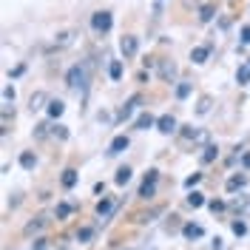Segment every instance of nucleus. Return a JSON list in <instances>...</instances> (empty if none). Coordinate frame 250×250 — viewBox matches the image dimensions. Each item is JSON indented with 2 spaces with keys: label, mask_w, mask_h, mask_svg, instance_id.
Returning a JSON list of instances; mask_svg holds the SVG:
<instances>
[{
  "label": "nucleus",
  "mask_w": 250,
  "mask_h": 250,
  "mask_svg": "<svg viewBox=\"0 0 250 250\" xmlns=\"http://www.w3.org/2000/svg\"><path fill=\"white\" fill-rule=\"evenodd\" d=\"M85 80H88V74H85V65H71L68 71H65V85L68 88H74V91H83L85 94Z\"/></svg>",
  "instance_id": "obj_1"
},
{
  "label": "nucleus",
  "mask_w": 250,
  "mask_h": 250,
  "mask_svg": "<svg viewBox=\"0 0 250 250\" xmlns=\"http://www.w3.org/2000/svg\"><path fill=\"white\" fill-rule=\"evenodd\" d=\"M111 26H114V17H111V12H94L91 15V29L97 31V34H108Z\"/></svg>",
  "instance_id": "obj_2"
},
{
  "label": "nucleus",
  "mask_w": 250,
  "mask_h": 250,
  "mask_svg": "<svg viewBox=\"0 0 250 250\" xmlns=\"http://www.w3.org/2000/svg\"><path fill=\"white\" fill-rule=\"evenodd\" d=\"M156 182H159V171L151 168V171L145 173L142 185H140V199H151V196H154V193H156Z\"/></svg>",
  "instance_id": "obj_3"
},
{
  "label": "nucleus",
  "mask_w": 250,
  "mask_h": 250,
  "mask_svg": "<svg viewBox=\"0 0 250 250\" xmlns=\"http://www.w3.org/2000/svg\"><path fill=\"white\" fill-rule=\"evenodd\" d=\"M120 51H123L125 60L137 57V51H140V37H134V34H125V37H120Z\"/></svg>",
  "instance_id": "obj_4"
},
{
  "label": "nucleus",
  "mask_w": 250,
  "mask_h": 250,
  "mask_svg": "<svg viewBox=\"0 0 250 250\" xmlns=\"http://www.w3.org/2000/svg\"><path fill=\"white\" fill-rule=\"evenodd\" d=\"M140 103H142V97H140V94H134V97H128V100H125V105L120 108V114H117V120H131V117H134V111H137V105H140Z\"/></svg>",
  "instance_id": "obj_5"
},
{
  "label": "nucleus",
  "mask_w": 250,
  "mask_h": 250,
  "mask_svg": "<svg viewBox=\"0 0 250 250\" xmlns=\"http://www.w3.org/2000/svg\"><path fill=\"white\" fill-rule=\"evenodd\" d=\"M176 128H179V125H176V120H173L171 114H162V117H156V131H159V134L171 137Z\"/></svg>",
  "instance_id": "obj_6"
},
{
  "label": "nucleus",
  "mask_w": 250,
  "mask_h": 250,
  "mask_svg": "<svg viewBox=\"0 0 250 250\" xmlns=\"http://www.w3.org/2000/svg\"><path fill=\"white\" fill-rule=\"evenodd\" d=\"M128 145H131V140L125 137V134H120V137H114L108 145V156H120L123 151H128Z\"/></svg>",
  "instance_id": "obj_7"
},
{
  "label": "nucleus",
  "mask_w": 250,
  "mask_h": 250,
  "mask_svg": "<svg viewBox=\"0 0 250 250\" xmlns=\"http://www.w3.org/2000/svg\"><path fill=\"white\" fill-rule=\"evenodd\" d=\"M182 236H185L188 242H193V239H202V236H205V228H202V225H196V222H185V225H182Z\"/></svg>",
  "instance_id": "obj_8"
},
{
  "label": "nucleus",
  "mask_w": 250,
  "mask_h": 250,
  "mask_svg": "<svg viewBox=\"0 0 250 250\" xmlns=\"http://www.w3.org/2000/svg\"><path fill=\"white\" fill-rule=\"evenodd\" d=\"M29 108H31V114H34V111L48 108V94H46V91H34V94L29 97Z\"/></svg>",
  "instance_id": "obj_9"
},
{
  "label": "nucleus",
  "mask_w": 250,
  "mask_h": 250,
  "mask_svg": "<svg viewBox=\"0 0 250 250\" xmlns=\"http://www.w3.org/2000/svg\"><path fill=\"white\" fill-rule=\"evenodd\" d=\"M114 208H117V202L111 199V196H103L100 202H97V216H103V219H108L111 213H114Z\"/></svg>",
  "instance_id": "obj_10"
},
{
  "label": "nucleus",
  "mask_w": 250,
  "mask_h": 250,
  "mask_svg": "<svg viewBox=\"0 0 250 250\" xmlns=\"http://www.w3.org/2000/svg\"><path fill=\"white\" fill-rule=\"evenodd\" d=\"M208 57H210V46L190 48V62H193V65H202V62H208Z\"/></svg>",
  "instance_id": "obj_11"
},
{
  "label": "nucleus",
  "mask_w": 250,
  "mask_h": 250,
  "mask_svg": "<svg viewBox=\"0 0 250 250\" xmlns=\"http://www.w3.org/2000/svg\"><path fill=\"white\" fill-rule=\"evenodd\" d=\"M213 17H216V3H213V0L202 3V6H199V23H210Z\"/></svg>",
  "instance_id": "obj_12"
},
{
  "label": "nucleus",
  "mask_w": 250,
  "mask_h": 250,
  "mask_svg": "<svg viewBox=\"0 0 250 250\" xmlns=\"http://www.w3.org/2000/svg\"><path fill=\"white\" fill-rule=\"evenodd\" d=\"M62 111H65V103L62 100H48V108H46V114H48V120H60L62 117Z\"/></svg>",
  "instance_id": "obj_13"
},
{
  "label": "nucleus",
  "mask_w": 250,
  "mask_h": 250,
  "mask_svg": "<svg viewBox=\"0 0 250 250\" xmlns=\"http://www.w3.org/2000/svg\"><path fill=\"white\" fill-rule=\"evenodd\" d=\"M134 128H137V131H148V128H156V117H151V114L145 111V114H140V117L134 120Z\"/></svg>",
  "instance_id": "obj_14"
},
{
  "label": "nucleus",
  "mask_w": 250,
  "mask_h": 250,
  "mask_svg": "<svg viewBox=\"0 0 250 250\" xmlns=\"http://www.w3.org/2000/svg\"><path fill=\"white\" fill-rule=\"evenodd\" d=\"M159 77L165 80V83H173V77H176V65L168 60H162L159 62Z\"/></svg>",
  "instance_id": "obj_15"
},
{
  "label": "nucleus",
  "mask_w": 250,
  "mask_h": 250,
  "mask_svg": "<svg viewBox=\"0 0 250 250\" xmlns=\"http://www.w3.org/2000/svg\"><path fill=\"white\" fill-rule=\"evenodd\" d=\"M77 179H80V173L74 171V168H65V171H62V176H60V182H62V188H65V190H71V188L77 185Z\"/></svg>",
  "instance_id": "obj_16"
},
{
  "label": "nucleus",
  "mask_w": 250,
  "mask_h": 250,
  "mask_svg": "<svg viewBox=\"0 0 250 250\" xmlns=\"http://www.w3.org/2000/svg\"><path fill=\"white\" fill-rule=\"evenodd\" d=\"M248 185V176H245V173H233V176H230V179H228V190H230V193H236V190H242V188Z\"/></svg>",
  "instance_id": "obj_17"
},
{
  "label": "nucleus",
  "mask_w": 250,
  "mask_h": 250,
  "mask_svg": "<svg viewBox=\"0 0 250 250\" xmlns=\"http://www.w3.org/2000/svg\"><path fill=\"white\" fill-rule=\"evenodd\" d=\"M20 168H23V171H34V168H37V156L31 154V151H23V154H20Z\"/></svg>",
  "instance_id": "obj_18"
},
{
  "label": "nucleus",
  "mask_w": 250,
  "mask_h": 250,
  "mask_svg": "<svg viewBox=\"0 0 250 250\" xmlns=\"http://www.w3.org/2000/svg\"><path fill=\"white\" fill-rule=\"evenodd\" d=\"M46 225H48V219L46 216H37V219H31V222H29V225H26V233H40V230H43V228H46Z\"/></svg>",
  "instance_id": "obj_19"
},
{
  "label": "nucleus",
  "mask_w": 250,
  "mask_h": 250,
  "mask_svg": "<svg viewBox=\"0 0 250 250\" xmlns=\"http://www.w3.org/2000/svg\"><path fill=\"white\" fill-rule=\"evenodd\" d=\"M108 77L117 83V80H123V60H111L108 62Z\"/></svg>",
  "instance_id": "obj_20"
},
{
  "label": "nucleus",
  "mask_w": 250,
  "mask_h": 250,
  "mask_svg": "<svg viewBox=\"0 0 250 250\" xmlns=\"http://www.w3.org/2000/svg\"><path fill=\"white\" fill-rule=\"evenodd\" d=\"M71 40H74V31H60V34H57V40H54V48L71 46Z\"/></svg>",
  "instance_id": "obj_21"
},
{
  "label": "nucleus",
  "mask_w": 250,
  "mask_h": 250,
  "mask_svg": "<svg viewBox=\"0 0 250 250\" xmlns=\"http://www.w3.org/2000/svg\"><path fill=\"white\" fill-rule=\"evenodd\" d=\"M190 91H193V85H190V83H185V80H182V83H176V100H188V97H190Z\"/></svg>",
  "instance_id": "obj_22"
},
{
  "label": "nucleus",
  "mask_w": 250,
  "mask_h": 250,
  "mask_svg": "<svg viewBox=\"0 0 250 250\" xmlns=\"http://www.w3.org/2000/svg\"><path fill=\"white\" fill-rule=\"evenodd\" d=\"M236 83H239V85H250V65L248 62L239 65V71H236Z\"/></svg>",
  "instance_id": "obj_23"
},
{
  "label": "nucleus",
  "mask_w": 250,
  "mask_h": 250,
  "mask_svg": "<svg viewBox=\"0 0 250 250\" xmlns=\"http://www.w3.org/2000/svg\"><path fill=\"white\" fill-rule=\"evenodd\" d=\"M114 182H117V185H128V182H131V168L123 165V168L117 171V176H114Z\"/></svg>",
  "instance_id": "obj_24"
},
{
  "label": "nucleus",
  "mask_w": 250,
  "mask_h": 250,
  "mask_svg": "<svg viewBox=\"0 0 250 250\" xmlns=\"http://www.w3.org/2000/svg\"><path fill=\"white\" fill-rule=\"evenodd\" d=\"M51 137H57V140L65 142V140H68V128H65L62 123H54V125H51Z\"/></svg>",
  "instance_id": "obj_25"
},
{
  "label": "nucleus",
  "mask_w": 250,
  "mask_h": 250,
  "mask_svg": "<svg viewBox=\"0 0 250 250\" xmlns=\"http://www.w3.org/2000/svg\"><path fill=\"white\" fill-rule=\"evenodd\" d=\"M185 202L190 205V208H202V205H205V196L199 193V190H190V193H188V199H185Z\"/></svg>",
  "instance_id": "obj_26"
},
{
  "label": "nucleus",
  "mask_w": 250,
  "mask_h": 250,
  "mask_svg": "<svg viewBox=\"0 0 250 250\" xmlns=\"http://www.w3.org/2000/svg\"><path fill=\"white\" fill-rule=\"evenodd\" d=\"M210 105H213V100H210L208 94H205V97H199V105H196V114H199V117H205V114L210 111Z\"/></svg>",
  "instance_id": "obj_27"
},
{
  "label": "nucleus",
  "mask_w": 250,
  "mask_h": 250,
  "mask_svg": "<svg viewBox=\"0 0 250 250\" xmlns=\"http://www.w3.org/2000/svg\"><path fill=\"white\" fill-rule=\"evenodd\" d=\"M216 156H219V148H216V145H208V148H205V154H202V162L208 165V162H213Z\"/></svg>",
  "instance_id": "obj_28"
},
{
  "label": "nucleus",
  "mask_w": 250,
  "mask_h": 250,
  "mask_svg": "<svg viewBox=\"0 0 250 250\" xmlns=\"http://www.w3.org/2000/svg\"><path fill=\"white\" fill-rule=\"evenodd\" d=\"M230 230H233L236 236H245L248 233V225H245L242 219H233V222H230Z\"/></svg>",
  "instance_id": "obj_29"
},
{
  "label": "nucleus",
  "mask_w": 250,
  "mask_h": 250,
  "mask_svg": "<svg viewBox=\"0 0 250 250\" xmlns=\"http://www.w3.org/2000/svg\"><path fill=\"white\" fill-rule=\"evenodd\" d=\"M71 210H74V208H71L68 202H60L57 205V219H68L71 216Z\"/></svg>",
  "instance_id": "obj_30"
},
{
  "label": "nucleus",
  "mask_w": 250,
  "mask_h": 250,
  "mask_svg": "<svg viewBox=\"0 0 250 250\" xmlns=\"http://www.w3.org/2000/svg\"><path fill=\"white\" fill-rule=\"evenodd\" d=\"M199 182H202V173H190V176L185 179V188H188V190H193Z\"/></svg>",
  "instance_id": "obj_31"
},
{
  "label": "nucleus",
  "mask_w": 250,
  "mask_h": 250,
  "mask_svg": "<svg viewBox=\"0 0 250 250\" xmlns=\"http://www.w3.org/2000/svg\"><path fill=\"white\" fill-rule=\"evenodd\" d=\"M48 128H51V125H46V123L34 125V137H37V140H43V137H48Z\"/></svg>",
  "instance_id": "obj_32"
},
{
  "label": "nucleus",
  "mask_w": 250,
  "mask_h": 250,
  "mask_svg": "<svg viewBox=\"0 0 250 250\" xmlns=\"http://www.w3.org/2000/svg\"><path fill=\"white\" fill-rule=\"evenodd\" d=\"M94 236V228H80L77 230V242H88Z\"/></svg>",
  "instance_id": "obj_33"
},
{
  "label": "nucleus",
  "mask_w": 250,
  "mask_h": 250,
  "mask_svg": "<svg viewBox=\"0 0 250 250\" xmlns=\"http://www.w3.org/2000/svg\"><path fill=\"white\" fill-rule=\"evenodd\" d=\"M3 103H6V105L15 103V88H12V85H3Z\"/></svg>",
  "instance_id": "obj_34"
},
{
  "label": "nucleus",
  "mask_w": 250,
  "mask_h": 250,
  "mask_svg": "<svg viewBox=\"0 0 250 250\" xmlns=\"http://www.w3.org/2000/svg\"><path fill=\"white\" fill-rule=\"evenodd\" d=\"M208 208H210L213 213H222V210H225V202H222V199H213V202H208Z\"/></svg>",
  "instance_id": "obj_35"
},
{
  "label": "nucleus",
  "mask_w": 250,
  "mask_h": 250,
  "mask_svg": "<svg viewBox=\"0 0 250 250\" xmlns=\"http://www.w3.org/2000/svg\"><path fill=\"white\" fill-rule=\"evenodd\" d=\"M242 43L250 46V26H242Z\"/></svg>",
  "instance_id": "obj_36"
},
{
  "label": "nucleus",
  "mask_w": 250,
  "mask_h": 250,
  "mask_svg": "<svg viewBox=\"0 0 250 250\" xmlns=\"http://www.w3.org/2000/svg\"><path fill=\"white\" fill-rule=\"evenodd\" d=\"M23 71H26V65H15V68H12V71H9V80H12V77H20V74H23Z\"/></svg>",
  "instance_id": "obj_37"
},
{
  "label": "nucleus",
  "mask_w": 250,
  "mask_h": 250,
  "mask_svg": "<svg viewBox=\"0 0 250 250\" xmlns=\"http://www.w3.org/2000/svg\"><path fill=\"white\" fill-rule=\"evenodd\" d=\"M242 168H245V171H250V154H242Z\"/></svg>",
  "instance_id": "obj_38"
},
{
  "label": "nucleus",
  "mask_w": 250,
  "mask_h": 250,
  "mask_svg": "<svg viewBox=\"0 0 250 250\" xmlns=\"http://www.w3.org/2000/svg\"><path fill=\"white\" fill-rule=\"evenodd\" d=\"M34 250H46V239H37L34 242Z\"/></svg>",
  "instance_id": "obj_39"
},
{
  "label": "nucleus",
  "mask_w": 250,
  "mask_h": 250,
  "mask_svg": "<svg viewBox=\"0 0 250 250\" xmlns=\"http://www.w3.org/2000/svg\"><path fill=\"white\" fill-rule=\"evenodd\" d=\"M210 248H213V250H222V248H225V245H222V239H219V236H216V239H213V245H210Z\"/></svg>",
  "instance_id": "obj_40"
},
{
  "label": "nucleus",
  "mask_w": 250,
  "mask_h": 250,
  "mask_svg": "<svg viewBox=\"0 0 250 250\" xmlns=\"http://www.w3.org/2000/svg\"><path fill=\"white\" fill-rule=\"evenodd\" d=\"M248 65H250V57H248Z\"/></svg>",
  "instance_id": "obj_41"
},
{
  "label": "nucleus",
  "mask_w": 250,
  "mask_h": 250,
  "mask_svg": "<svg viewBox=\"0 0 250 250\" xmlns=\"http://www.w3.org/2000/svg\"><path fill=\"white\" fill-rule=\"evenodd\" d=\"M159 3H162V0H159Z\"/></svg>",
  "instance_id": "obj_42"
}]
</instances>
